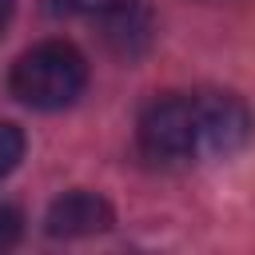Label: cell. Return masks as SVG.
<instances>
[{"label": "cell", "instance_id": "8", "mask_svg": "<svg viewBox=\"0 0 255 255\" xmlns=\"http://www.w3.org/2000/svg\"><path fill=\"white\" fill-rule=\"evenodd\" d=\"M108 0H56L52 12H84V16H96Z\"/></svg>", "mask_w": 255, "mask_h": 255}, {"label": "cell", "instance_id": "9", "mask_svg": "<svg viewBox=\"0 0 255 255\" xmlns=\"http://www.w3.org/2000/svg\"><path fill=\"white\" fill-rule=\"evenodd\" d=\"M12 12H16V0H0V36H4V28H8Z\"/></svg>", "mask_w": 255, "mask_h": 255}, {"label": "cell", "instance_id": "2", "mask_svg": "<svg viewBox=\"0 0 255 255\" xmlns=\"http://www.w3.org/2000/svg\"><path fill=\"white\" fill-rule=\"evenodd\" d=\"M139 151L151 163H187L199 155V120L195 96H159L143 108L135 128Z\"/></svg>", "mask_w": 255, "mask_h": 255}, {"label": "cell", "instance_id": "6", "mask_svg": "<svg viewBox=\"0 0 255 255\" xmlns=\"http://www.w3.org/2000/svg\"><path fill=\"white\" fill-rule=\"evenodd\" d=\"M24 159V131L8 120H0V179H8Z\"/></svg>", "mask_w": 255, "mask_h": 255}, {"label": "cell", "instance_id": "5", "mask_svg": "<svg viewBox=\"0 0 255 255\" xmlns=\"http://www.w3.org/2000/svg\"><path fill=\"white\" fill-rule=\"evenodd\" d=\"M116 223V211L104 195L96 191H68L60 195L48 215H44V231L52 239H84V235H100Z\"/></svg>", "mask_w": 255, "mask_h": 255}, {"label": "cell", "instance_id": "4", "mask_svg": "<svg viewBox=\"0 0 255 255\" xmlns=\"http://www.w3.org/2000/svg\"><path fill=\"white\" fill-rule=\"evenodd\" d=\"M92 20L100 24V40L108 44V52L120 60H139L151 48L155 20L143 0H108Z\"/></svg>", "mask_w": 255, "mask_h": 255}, {"label": "cell", "instance_id": "1", "mask_svg": "<svg viewBox=\"0 0 255 255\" xmlns=\"http://www.w3.org/2000/svg\"><path fill=\"white\" fill-rule=\"evenodd\" d=\"M84 88H88V60L68 40H44L28 48L8 72V92L36 112H60L76 104Z\"/></svg>", "mask_w": 255, "mask_h": 255}, {"label": "cell", "instance_id": "7", "mask_svg": "<svg viewBox=\"0 0 255 255\" xmlns=\"http://www.w3.org/2000/svg\"><path fill=\"white\" fill-rule=\"evenodd\" d=\"M24 235V215L12 207V203H0V251L16 247Z\"/></svg>", "mask_w": 255, "mask_h": 255}, {"label": "cell", "instance_id": "3", "mask_svg": "<svg viewBox=\"0 0 255 255\" xmlns=\"http://www.w3.org/2000/svg\"><path fill=\"white\" fill-rule=\"evenodd\" d=\"M195 120H199V151H211V155H235L255 131L247 104L231 92L195 96Z\"/></svg>", "mask_w": 255, "mask_h": 255}]
</instances>
